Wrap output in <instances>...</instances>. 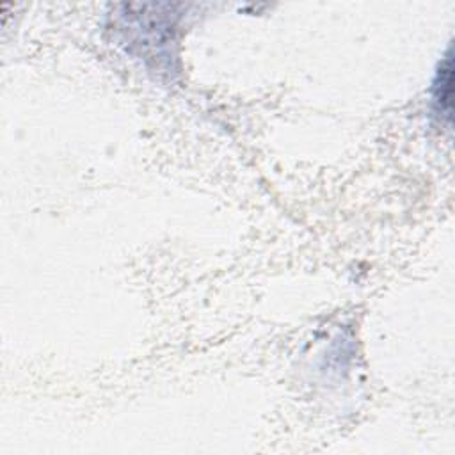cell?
Returning <instances> with one entry per match:
<instances>
[{
  "mask_svg": "<svg viewBox=\"0 0 455 455\" xmlns=\"http://www.w3.org/2000/svg\"><path fill=\"white\" fill-rule=\"evenodd\" d=\"M453 84V66H451V52L441 59L439 68L435 71V78L432 82V108L441 123H450L451 119V87Z\"/></svg>",
  "mask_w": 455,
  "mask_h": 455,
  "instance_id": "cell-1",
  "label": "cell"
}]
</instances>
